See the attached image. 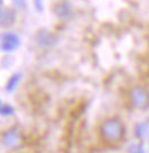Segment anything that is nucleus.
Returning <instances> with one entry per match:
<instances>
[{
	"instance_id": "obj_9",
	"label": "nucleus",
	"mask_w": 149,
	"mask_h": 153,
	"mask_svg": "<svg viewBox=\"0 0 149 153\" xmlns=\"http://www.w3.org/2000/svg\"><path fill=\"white\" fill-rule=\"evenodd\" d=\"M14 113V108L8 104H1L0 103V114L1 115H12Z\"/></svg>"
},
{
	"instance_id": "obj_4",
	"label": "nucleus",
	"mask_w": 149,
	"mask_h": 153,
	"mask_svg": "<svg viewBox=\"0 0 149 153\" xmlns=\"http://www.w3.org/2000/svg\"><path fill=\"white\" fill-rule=\"evenodd\" d=\"M4 144L7 147H14L18 146L21 144V135L18 131L16 130H10V131H7L6 134L4 135Z\"/></svg>"
},
{
	"instance_id": "obj_5",
	"label": "nucleus",
	"mask_w": 149,
	"mask_h": 153,
	"mask_svg": "<svg viewBox=\"0 0 149 153\" xmlns=\"http://www.w3.org/2000/svg\"><path fill=\"white\" fill-rule=\"evenodd\" d=\"M37 41L41 47H50L52 45V41H54V38L50 33L46 31H41L38 33L37 36Z\"/></svg>"
},
{
	"instance_id": "obj_7",
	"label": "nucleus",
	"mask_w": 149,
	"mask_h": 153,
	"mask_svg": "<svg viewBox=\"0 0 149 153\" xmlns=\"http://www.w3.org/2000/svg\"><path fill=\"white\" fill-rule=\"evenodd\" d=\"M20 79H21V74H15V76H13L9 79V81L7 82V87H6V90L8 93H12V91H14V90L16 89L17 85L20 82Z\"/></svg>"
},
{
	"instance_id": "obj_3",
	"label": "nucleus",
	"mask_w": 149,
	"mask_h": 153,
	"mask_svg": "<svg viewBox=\"0 0 149 153\" xmlns=\"http://www.w3.org/2000/svg\"><path fill=\"white\" fill-rule=\"evenodd\" d=\"M20 45V39L14 33H5L1 37V48L6 51L16 49Z\"/></svg>"
},
{
	"instance_id": "obj_2",
	"label": "nucleus",
	"mask_w": 149,
	"mask_h": 153,
	"mask_svg": "<svg viewBox=\"0 0 149 153\" xmlns=\"http://www.w3.org/2000/svg\"><path fill=\"white\" fill-rule=\"evenodd\" d=\"M130 100L134 108H146L149 106V93L142 87H134L130 91Z\"/></svg>"
},
{
	"instance_id": "obj_1",
	"label": "nucleus",
	"mask_w": 149,
	"mask_h": 153,
	"mask_svg": "<svg viewBox=\"0 0 149 153\" xmlns=\"http://www.w3.org/2000/svg\"><path fill=\"white\" fill-rule=\"evenodd\" d=\"M100 134L104 140L108 143H116L124 137L125 128L122 121L117 118H109L103 122L100 127Z\"/></svg>"
},
{
	"instance_id": "obj_10",
	"label": "nucleus",
	"mask_w": 149,
	"mask_h": 153,
	"mask_svg": "<svg viewBox=\"0 0 149 153\" xmlns=\"http://www.w3.org/2000/svg\"><path fill=\"white\" fill-rule=\"evenodd\" d=\"M0 16H1V12H0Z\"/></svg>"
},
{
	"instance_id": "obj_8",
	"label": "nucleus",
	"mask_w": 149,
	"mask_h": 153,
	"mask_svg": "<svg viewBox=\"0 0 149 153\" xmlns=\"http://www.w3.org/2000/svg\"><path fill=\"white\" fill-rule=\"evenodd\" d=\"M14 19H15V16H14V13L12 12V10H7L6 13L2 14V22H4L5 25L12 24Z\"/></svg>"
},
{
	"instance_id": "obj_6",
	"label": "nucleus",
	"mask_w": 149,
	"mask_h": 153,
	"mask_svg": "<svg viewBox=\"0 0 149 153\" xmlns=\"http://www.w3.org/2000/svg\"><path fill=\"white\" fill-rule=\"evenodd\" d=\"M55 13L59 17H67L71 14V7L68 6L67 4H59L55 7Z\"/></svg>"
}]
</instances>
